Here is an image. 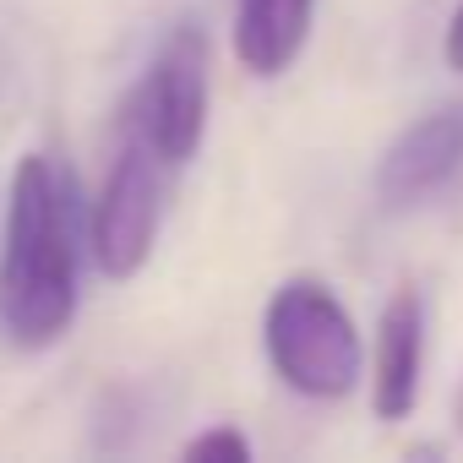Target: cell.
<instances>
[{
	"mask_svg": "<svg viewBox=\"0 0 463 463\" xmlns=\"http://www.w3.org/2000/svg\"><path fill=\"white\" fill-rule=\"evenodd\" d=\"M82 306V218L71 175L44 153H23L0 229V333L12 349H55Z\"/></svg>",
	"mask_w": 463,
	"mask_h": 463,
	"instance_id": "cell-1",
	"label": "cell"
},
{
	"mask_svg": "<svg viewBox=\"0 0 463 463\" xmlns=\"http://www.w3.org/2000/svg\"><path fill=\"white\" fill-rule=\"evenodd\" d=\"M262 354L273 376L311 403H338L365 376V344H360L349 306L333 295V284L311 273H295L268 295Z\"/></svg>",
	"mask_w": 463,
	"mask_h": 463,
	"instance_id": "cell-2",
	"label": "cell"
},
{
	"mask_svg": "<svg viewBox=\"0 0 463 463\" xmlns=\"http://www.w3.org/2000/svg\"><path fill=\"white\" fill-rule=\"evenodd\" d=\"M120 131L137 137L169 175L196 158L207 137V33L196 23H175L164 33L120 104Z\"/></svg>",
	"mask_w": 463,
	"mask_h": 463,
	"instance_id": "cell-3",
	"label": "cell"
},
{
	"mask_svg": "<svg viewBox=\"0 0 463 463\" xmlns=\"http://www.w3.org/2000/svg\"><path fill=\"white\" fill-rule=\"evenodd\" d=\"M164 164L120 131V147L104 169V185L88 213V251L109 284H131L153 246H158V218H164Z\"/></svg>",
	"mask_w": 463,
	"mask_h": 463,
	"instance_id": "cell-4",
	"label": "cell"
},
{
	"mask_svg": "<svg viewBox=\"0 0 463 463\" xmlns=\"http://www.w3.org/2000/svg\"><path fill=\"white\" fill-rule=\"evenodd\" d=\"M463 180V99L430 104L425 115H414L387 153L376 158V202L387 213H414L425 202H436L441 191H452Z\"/></svg>",
	"mask_w": 463,
	"mask_h": 463,
	"instance_id": "cell-5",
	"label": "cell"
},
{
	"mask_svg": "<svg viewBox=\"0 0 463 463\" xmlns=\"http://www.w3.org/2000/svg\"><path fill=\"white\" fill-rule=\"evenodd\" d=\"M425 376V300L420 289H392L376 317V349H371V409L376 420L398 425L420 403Z\"/></svg>",
	"mask_w": 463,
	"mask_h": 463,
	"instance_id": "cell-6",
	"label": "cell"
},
{
	"mask_svg": "<svg viewBox=\"0 0 463 463\" xmlns=\"http://www.w3.org/2000/svg\"><path fill=\"white\" fill-rule=\"evenodd\" d=\"M311 17H317V0H235L229 44H235L241 71H251L257 82L284 77L311 39Z\"/></svg>",
	"mask_w": 463,
	"mask_h": 463,
	"instance_id": "cell-7",
	"label": "cell"
},
{
	"mask_svg": "<svg viewBox=\"0 0 463 463\" xmlns=\"http://www.w3.org/2000/svg\"><path fill=\"white\" fill-rule=\"evenodd\" d=\"M180 452L191 463H251V436L241 425H213V430H196Z\"/></svg>",
	"mask_w": 463,
	"mask_h": 463,
	"instance_id": "cell-8",
	"label": "cell"
},
{
	"mask_svg": "<svg viewBox=\"0 0 463 463\" xmlns=\"http://www.w3.org/2000/svg\"><path fill=\"white\" fill-rule=\"evenodd\" d=\"M441 61H447V71H463V0H458V12L441 33Z\"/></svg>",
	"mask_w": 463,
	"mask_h": 463,
	"instance_id": "cell-9",
	"label": "cell"
}]
</instances>
